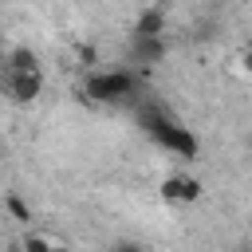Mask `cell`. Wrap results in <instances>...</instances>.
<instances>
[{
  "instance_id": "obj_1",
  "label": "cell",
  "mask_w": 252,
  "mask_h": 252,
  "mask_svg": "<svg viewBox=\"0 0 252 252\" xmlns=\"http://www.w3.org/2000/svg\"><path fill=\"white\" fill-rule=\"evenodd\" d=\"M83 94H87L91 102H106V106H126V102L134 106V102L142 98V91H138V75H134L130 67L91 71V75H87Z\"/></svg>"
},
{
  "instance_id": "obj_2",
  "label": "cell",
  "mask_w": 252,
  "mask_h": 252,
  "mask_svg": "<svg viewBox=\"0 0 252 252\" xmlns=\"http://www.w3.org/2000/svg\"><path fill=\"white\" fill-rule=\"evenodd\" d=\"M4 94H8L12 102L28 106V102H35V98L43 94V75H39V71H8V75H4Z\"/></svg>"
},
{
  "instance_id": "obj_3",
  "label": "cell",
  "mask_w": 252,
  "mask_h": 252,
  "mask_svg": "<svg viewBox=\"0 0 252 252\" xmlns=\"http://www.w3.org/2000/svg\"><path fill=\"white\" fill-rule=\"evenodd\" d=\"M158 193L169 205H193V201H201V181L189 177V173H173V177H165L158 185Z\"/></svg>"
},
{
  "instance_id": "obj_4",
  "label": "cell",
  "mask_w": 252,
  "mask_h": 252,
  "mask_svg": "<svg viewBox=\"0 0 252 252\" xmlns=\"http://www.w3.org/2000/svg\"><path fill=\"white\" fill-rule=\"evenodd\" d=\"M130 63L138 67H154L165 59V35H130V47H126Z\"/></svg>"
},
{
  "instance_id": "obj_5",
  "label": "cell",
  "mask_w": 252,
  "mask_h": 252,
  "mask_svg": "<svg viewBox=\"0 0 252 252\" xmlns=\"http://www.w3.org/2000/svg\"><path fill=\"white\" fill-rule=\"evenodd\" d=\"M130 35H165V12L158 4L142 8L138 20H134V28H130Z\"/></svg>"
},
{
  "instance_id": "obj_6",
  "label": "cell",
  "mask_w": 252,
  "mask_h": 252,
  "mask_svg": "<svg viewBox=\"0 0 252 252\" xmlns=\"http://www.w3.org/2000/svg\"><path fill=\"white\" fill-rule=\"evenodd\" d=\"M4 63H8V71H39V59L32 47H12L4 55Z\"/></svg>"
},
{
  "instance_id": "obj_7",
  "label": "cell",
  "mask_w": 252,
  "mask_h": 252,
  "mask_svg": "<svg viewBox=\"0 0 252 252\" xmlns=\"http://www.w3.org/2000/svg\"><path fill=\"white\" fill-rule=\"evenodd\" d=\"M4 205H8V213H12L16 220H24V224L32 220V205H28V201H24L20 193H8V201H4Z\"/></svg>"
},
{
  "instance_id": "obj_8",
  "label": "cell",
  "mask_w": 252,
  "mask_h": 252,
  "mask_svg": "<svg viewBox=\"0 0 252 252\" xmlns=\"http://www.w3.org/2000/svg\"><path fill=\"white\" fill-rule=\"evenodd\" d=\"M75 59H79V67L94 71V63H98V47H94V43H79V47H75Z\"/></svg>"
},
{
  "instance_id": "obj_9",
  "label": "cell",
  "mask_w": 252,
  "mask_h": 252,
  "mask_svg": "<svg viewBox=\"0 0 252 252\" xmlns=\"http://www.w3.org/2000/svg\"><path fill=\"white\" fill-rule=\"evenodd\" d=\"M20 252H51V240H47V236H39V232H28V236H24V244H20Z\"/></svg>"
},
{
  "instance_id": "obj_10",
  "label": "cell",
  "mask_w": 252,
  "mask_h": 252,
  "mask_svg": "<svg viewBox=\"0 0 252 252\" xmlns=\"http://www.w3.org/2000/svg\"><path fill=\"white\" fill-rule=\"evenodd\" d=\"M240 67H244V71H248V75H252V43H248V47H244V55H240Z\"/></svg>"
},
{
  "instance_id": "obj_11",
  "label": "cell",
  "mask_w": 252,
  "mask_h": 252,
  "mask_svg": "<svg viewBox=\"0 0 252 252\" xmlns=\"http://www.w3.org/2000/svg\"><path fill=\"white\" fill-rule=\"evenodd\" d=\"M114 252H150V248H142V244H118Z\"/></svg>"
},
{
  "instance_id": "obj_12",
  "label": "cell",
  "mask_w": 252,
  "mask_h": 252,
  "mask_svg": "<svg viewBox=\"0 0 252 252\" xmlns=\"http://www.w3.org/2000/svg\"><path fill=\"white\" fill-rule=\"evenodd\" d=\"M51 252H67V248H63V244H51Z\"/></svg>"
},
{
  "instance_id": "obj_13",
  "label": "cell",
  "mask_w": 252,
  "mask_h": 252,
  "mask_svg": "<svg viewBox=\"0 0 252 252\" xmlns=\"http://www.w3.org/2000/svg\"><path fill=\"white\" fill-rule=\"evenodd\" d=\"M240 252H252V248H248V244H244V248H240Z\"/></svg>"
},
{
  "instance_id": "obj_14",
  "label": "cell",
  "mask_w": 252,
  "mask_h": 252,
  "mask_svg": "<svg viewBox=\"0 0 252 252\" xmlns=\"http://www.w3.org/2000/svg\"><path fill=\"white\" fill-rule=\"evenodd\" d=\"M8 252H20V248H8Z\"/></svg>"
},
{
  "instance_id": "obj_15",
  "label": "cell",
  "mask_w": 252,
  "mask_h": 252,
  "mask_svg": "<svg viewBox=\"0 0 252 252\" xmlns=\"http://www.w3.org/2000/svg\"><path fill=\"white\" fill-rule=\"evenodd\" d=\"M248 150H252V138H248Z\"/></svg>"
},
{
  "instance_id": "obj_16",
  "label": "cell",
  "mask_w": 252,
  "mask_h": 252,
  "mask_svg": "<svg viewBox=\"0 0 252 252\" xmlns=\"http://www.w3.org/2000/svg\"><path fill=\"white\" fill-rule=\"evenodd\" d=\"M248 224H252V217H248Z\"/></svg>"
}]
</instances>
